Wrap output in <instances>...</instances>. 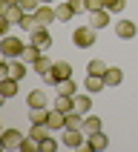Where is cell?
I'll list each match as a JSON object with an SVG mask.
<instances>
[{"label":"cell","instance_id":"16","mask_svg":"<svg viewBox=\"0 0 138 152\" xmlns=\"http://www.w3.org/2000/svg\"><path fill=\"white\" fill-rule=\"evenodd\" d=\"M26 103L29 106H49V98H46L43 89H32V92L26 95Z\"/></svg>","mask_w":138,"mask_h":152},{"label":"cell","instance_id":"6","mask_svg":"<svg viewBox=\"0 0 138 152\" xmlns=\"http://www.w3.org/2000/svg\"><path fill=\"white\" fill-rule=\"evenodd\" d=\"M106 146H109V138H106V132H104V129H98V132H92V135H86V149L104 152Z\"/></svg>","mask_w":138,"mask_h":152},{"label":"cell","instance_id":"34","mask_svg":"<svg viewBox=\"0 0 138 152\" xmlns=\"http://www.w3.org/2000/svg\"><path fill=\"white\" fill-rule=\"evenodd\" d=\"M69 3H72L75 12H86V0H69Z\"/></svg>","mask_w":138,"mask_h":152},{"label":"cell","instance_id":"27","mask_svg":"<svg viewBox=\"0 0 138 152\" xmlns=\"http://www.w3.org/2000/svg\"><path fill=\"white\" fill-rule=\"evenodd\" d=\"M52 129H49V124H32V129H29V135L32 138H37V141H43V138L49 135Z\"/></svg>","mask_w":138,"mask_h":152},{"label":"cell","instance_id":"22","mask_svg":"<svg viewBox=\"0 0 138 152\" xmlns=\"http://www.w3.org/2000/svg\"><path fill=\"white\" fill-rule=\"evenodd\" d=\"M84 135H92V132H98L101 129V118L98 115H84Z\"/></svg>","mask_w":138,"mask_h":152},{"label":"cell","instance_id":"8","mask_svg":"<svg viewBox=\"0 0 138 152\" xmlns=\"http://www.w3.org/2000/svg\"><path fill=\"white\" fill-rule=\"evenodd\" d=\"M86 141H84V129H63V146L69 149H81Z\"/></svg>","mask_w":138,"mask_h":152},{"label":"cell","instance_id":"20","mask_svg":"<svg viewBox=\"0 0 138 152\" xmlns=\"http://www.w3.org/2000/svg\"><path fill=\"white\" fill-rule=\"evenodd\" d=\"M121 80H124V72H121L118 66L106 69V75H104V83H106V86H121Z\"/></svg>","mask_w":138,"mask_h":152},{"label":"cell","instance_id":"3","mask_svg":"<svg viewBox=\"0 0 138 152\" xmlns=\"http://www.w3.org/2000/svg\"><path fill=\"white\" fill-rule=\"evenodd\" d=\"M66 77H72V63H66V60H55V69H52V72L43 77V80L58 86L60 80H66Z\"/></svg>","mask_w":138,"mask_h":152},{"label":"cell","instance_id":"5","mask_svg":"<svg viewBox=\"0 0 138 152\" xmlns=\"http://www.w3.org/2000/svg\"><path fill=\"white\" fill-rule=\"evenodd\" d=\"M23 144V132L20 129H3V135H0V146L3 149H20Z\"/></svg>","mask_w":138,"mask_h":152},{"label":"cell","instance_id":"9","mask_svg":"<svg viewBox=\"0 0 138 152\" xmlns=\"http://www.w3.org/2000/svg\"><path fill=\"white\" fill-rule=\"evenodd\" d=\"M34 17H37V23H40V26H49V23L58 20V12L52 9V3H40L37 12H34Z\"/></svg>","mask_w":138,"mask_h":152},{"label":"cell","instance_id":"36","mask_svg":"<svg viewBox=\"0 0 138 152\" xmlns=\"http://www.w3.org/2000/svg\"><path fill=\"white\" fill-rule=\"evenodd\" d=\"M40 3H52V0H40Z\"/></svg>","mask_w":138,"mask_h":152},{"label":"cell","instance_id":"11","mask_svg":"<svg viewBox=\"0 0 138 152\" xmlns=\"http://www.w3.org/2000/svg\"><path fill=\"white\" fill-rule=\"evenodd\" d=\"M32 69H34V72H37V75H40V77H46V75H49V72H52V69H55V60H52L49 55L43 52L40 58H37V60H34V63H32Z\"/></svg>","mask_w":138,"mask_h":152},{"label":"cell","instance_id":"24","mask_svg":"<svg viewBox=\"0 0 138 152\" xmlns=\"http://www.w3.org/2000/svg\"><path fill=\"white\" fill-rule=\"evenodd\" d=\"M20 29H23V32H34V29H40V23H37V17H34V12H26L23 15V20H20Z\"/></svg>","mask_w":138,"mask_h":152},{"label":"cell","instance_id":"26","mask_svg":"<svg viewBox=\"0 0 138 152\" xmlns=\"http://www.w3.org/2000/svg\"><path fill=\"white\" fill-rule=\"evenodd\" d=\"M84 126V115L81 112H66V129H81Z\"/></svg>","mask_w":138,"mask_h":152},{"label":"cell","instance_id":"18","mask_svg":"<svg viewBox=\"0 0 138 152\" xmlns=\"http://www.w3.org/2000/svg\"><path fill=\"white\" fill-rule=\"evenodd\" d=\"M106 69H109V66H106L101 58H92L89 63H86V75H98V77H104V75H106Z\"/></svg>","mask_w":138,"mask_h":152},{"label":"cell","instance_id":"23","mask_svg":"<svg viewBox=\"0 0 138 152\" xmlns=\"http://www.w3.org/2000/svg\"><path fill=\"white\" fill-rule=\"evenodd\" d=\"M40 55H43V49H37L34 43H26V49H23V55H20V60H23V63H34Z\"/></svg>","mask_w":138,"mask_h":152},{"label":"cell","instance_id":"28","mask_svg":"<svg viewBox=\"0 0 138 152\" xmlns=\"http://www.w3.org/2000/svg\"><path fill=\"white\" fill-rule=\"evenodd\" d=\"M20 149H23V152H37V149H40V141L29 135V138H23V144H20Z\"/></svg>","mask_w":138,"mask_h":152},{"label":"cell","instance_id":"17","mask_svg":"<svg viewBox=\"0 0 138 152\" xmlns=\"http://www.w3.org/2000/svg\"><path fill=\"white\" fill-rule=\"evenodd\" d=\"M104 86H106V83H104V77H98V75H86V80H84V89L89 95H98Z\"/></svg>","mask_w":138,"mask_h":152},{"label":"cell","instance_id":"7","mask_svg":"<svg viewBox=\"0 0 138 152\" xmlns=\"http://www.w3.org/2000/svg\"><path fill=\"white\" fill-rule=\"evenodd\" d=\"M115 37L132 40V37H138V26L132 23V20H118V23H115Z\"/></svg>","mask_w":138,"mask_h":152},{"label":"cell","instance_id":"12","mask_svg":"<svg viewBox=\"0 0 138 152\" xmlns=\"http://www.w3.org/2000/svg\"><path fill=\"white\" fill-rule=\"evenodd\" d=\"M17 83H20V80H15V77H0V98H3V101L15 98L17 95Z\"/></svg>","mask_w":138,"mask_h":152},{"label":"cell","instance_id":"21","mask_svg":"<svg viewBox=\"0 0 138 152\" xmlns=\"http://www.w3.org/2000/svg\"><path fill=\"white\" fill-rule=\"evenodd\" d=\"M55 12H58V20H60V23H69V20H72V17L78 15L75 9H72V3H69V0H66V3H60V6L55 9Z\"/></svg>","mask_w":138,"mask_h":152},{"label":"cell","instance_id":"15","mask_svg":"<svg viewBox=\"0 0 138 152\" xmlns=\"http://www.w3.org/2000/svg\"><path fill=\"white\" fill-rule=\"evenodd\" d=\"M52 106L60 109V112H75V98H72V95H58V98L52 101Z\"/></svg>","mask_w":138,"mask_h":152},{"label":"cell","instance_id":"31","mask_svg":"<svg viewBox=\"0 0 138 152\" xmlns=\"http://www.w3.org/2000/svg\"><path fill=\"white\" fill-rule=\"evenodd\" d=\"M17 6L23 9V12H37V6H40V0H20Z\"/></svg>","mask_w":138,"mask_h":152},{"label":"cell","instance_id":"32","mask_svg":"<svg viewBox=\"0 0 138 152\" xmlns=\"http://www.w3.org/2000/svg\"><path fill=\"white\" fill-rule=\"evenodd\" d=\"M106 6V0H86V12H98Z\"/></svg>","mask_w":138,"mask_h":152},{"label":"cell","instance_id":"30","mask_svg":"<svg viewBox=\"0 0 138 152\" xmlns=\"http://www.w3.org/2000/svg\"><path fill=\"white\" fill-rule=\"evenodd\" d=\"M55 149H58V141L46 135V138H43V141H40V152H55Z\"/></svg>","mask_w":138,"mask_h":152},{"label":"cell","instance_id":"25","mask_svg":"<svg viewBox=\"0 0 138 152\" xmlns=\"http://www.w3.org/2000/svg\"><path fill=\"white\" fill-rule=\"evenodd\" d=\"M58 95H72V98H75V95H78V83L72 80V77L60 80V83H58Z\"/></svg>","mask_w":138,"mask_h":152},{"label":"cell","instance_id":"29","mask_svg":"<svg viewBox=\"0 0 138 152\" xmlns=\"http://www.w3.org/2000/svg\"><path fill=\"white\" fill-rule=\"evenodd\" d=\"M124 6H127V0H106V12H109V15H118V12H124Z\"/></svg>","mask_w":138,"mask_h":152},{"label":"cell","instance_id":"35","mask_svg":"<svg viewBox=\"0 0 138 152\" xmlns=\"http://www.w3.org/2000/svg\"><path fill=\"white\" fill-rule=\"evenodd\" d=\"M6 3H15V6H17V3H20V0H6Z\"/></svg>","mask_w":138,"mask_h":152},{"label":"cell","instance_id":"13","mask_svg":"<svg viewBox=\"0 0 138 152\" xmlns=\"http://www.w3.org/2000/svg\"><path fill=\"white\" fill-rule=\"evenodd\" d=\"M46 124H49V129H66V112H60V109H55V106H52Z\"/></svg>","mask_w":138,"mask_h":152},{"label":"cell","instance_id":"19","mask_svg":"<svg viewBox=\"0 0 138 152\" xmlns=\"http://www.w3.org/2000/svg\"><path fill=\"white\" fill-rule=\"evenodd\" d=\"M89 109H92V95H75V112H81V115H89Z\"/></svg>","mask_w":138,"mask_h":152},{"label":"cell","instance_id":"14","mask_svg":"<svg viewBox=\"0 0 138 152\" xmlns=\"http://www.w3.org/2000/svg\"><path fill=\"white\" fill-rule=\"evenodd\" d=\"M26 72H29V66H26L23 60L12 58V63H9V75H6V77H15V80H23V77H26Z\"/></svg>","mask_w":138,"mask_h":152},{"label":"cell","instance_id":"1","mask_svg":"<svg viewBox=\"0 0 138 152\" xmlns=\"http://www.w3.org/2000/svg\"><path fill=\"white\" fill-rule=\"evenodd\" d=\"M95 40H98V29H92V26H78L75 32H72V43H75L78 49H92Z\"/></svg>","mask_w":138,"mask_h":152},{"label":"cell","instance_id":"4","mask_svg":"<svg viewBox=\"0 0 138 152\" xmlns=\"http://www.w3.org/2000/svg\"><path fill=\"white\" fill-rule=\"evenodd\" d=\"M29 43H34L37 49L49 52L52 46V34H49V26H40V29H34V32H29Z\"/></svg>","mask_w":138,"mask_h":152},{"label":"cell","instance_id":"33","mask_svg":"<svg viewBox=\"0 0 138 152\" xmlns=\"http://www.w3.org/2000/svg\"><path fill=\"white\" fill-rule=\"evenodd\" d=\"M12 26H15V23H12L9 17H0V37H6V34H9V29H12Z\"/></svg>","mask_w":138,"mask_h":152},{"label":"cell","instance_id":"2","mask_svg":"<svg viewBox=\"0 0 138 152\" xmlns=\"http://www.w3.org/2000/svg\"><path fill=\"white\" fill-rule=\"evenodd\" d=\"M23 49H26L23 37H9V34L0 37V55H3V58H20Z\"/></svg>","mask_w":138,"mask_h":152},{"label":"cell","instance_id":"10","mask_svg":"<svg viewBox=\"0 0 138 152\" xmlns=\"http://www.w3.org/2000/svg\"><path fill=\"white\" fill-rule=\"evenodd\" d=\"M86 15H89V26H92V29H98V32L109 26V12H106V9H98V12H86Z\"/></svg>","mask_w":138,"mask_h":152}]
</instances>
